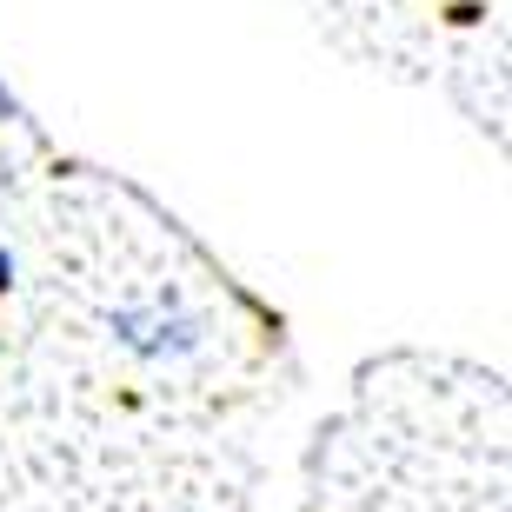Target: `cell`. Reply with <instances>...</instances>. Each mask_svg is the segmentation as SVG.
Listing matches in <instances>:
<instances>
[{"label":"cell","mask_w":512,"mask_h":512,"mask_svg":"<svg viewBox=\"0 0 512 512\" xmlns=\"http://www.w3.org/2000/svg\"><path fill=\"white\" fill-rule=\"evenodd\" d=\"M7 280H14V260H7V253H0V286H7Z\"/></svg>","instance_id":"cell-1"}]
</instances>
